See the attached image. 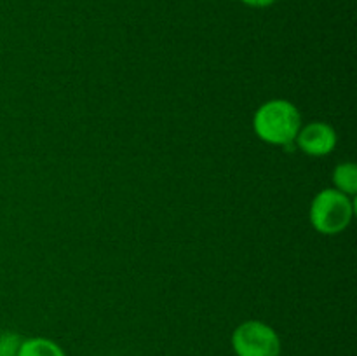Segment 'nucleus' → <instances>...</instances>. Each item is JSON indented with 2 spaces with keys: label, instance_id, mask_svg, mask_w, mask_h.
<instances>
[{
  "label": "nucleus",
  "instance_id": "obj_4",
  "mask_svg": "<svg viewBox=\"0 0 357 356\" xmlns=\"http://www.w3.org/2000/svg\"><path fill=\"white\" fill-rule=\"evenodd\" d=\"M295 145L312 157L328 156L337 147V131L328 122L314 121L302 126L295 138Z\"/></svg>",
  "mask_w": 357,
  "mask_h": 356
},
{
  "label": "nucleus",
  "instance_id": "obj_8",
  "mask_svg": "<svg viewBox=\"0 0 357 356\" xmlns=\"http://www.w3.org/2000/svg\"><path fill=\"white\" fill-rule=\"evenodd\" d=\"M241 2L246 3V6H250V7H258V9H261V7L272 6L275 0H241Z\"/></svg>",
  "mask_w": 357,
  "mask_h": 356
},
{
  "label": "nucleus",
  "instance_id": "obj_3",
  "mask_svg": "<svg viewBox=\"0 0 357 356\" xmlns=\"http://www.w3.org/2000/svg\"><path fill=\"white\" fill-rule=\"evenodd\" d=\"M232 349L237 356H281V339L271 325L248 320L234 330Z\"/></svg>",
  "mask_w": 357,
  "mask_h": 356
},
{
  "label": "nucleus",
  "instance_id": "obj_6",
  "mask_svg": "<svg viewBox=\"0 0 357 356\" xmlns=\"http://www.w3.org/2000/svg\"><path fill=\"white\" fill-rule=\"evenodd\" d=\"M335 188L344 192L349 198L357 194V166L354 163H340L333 171Z\"/></svg>",
  "mask_w": 357,
  "mask_h": 356
},
{
  "label": "nucleus",
  "instance_id": "obj_7",
  "mask_svg": "<svg viewBox=\"0 0 357 356\" xmlns=\"http://www.w3.org/2000/svg\"><path fill=\"white\" fill-rule=\"evenodd\" d=\"M21 342L23 339L16 332H2L0 334V356H17Z\"/></svg>",
  "mask_w": 357,
  "mask_h": 356
},
{
  "label": "nucleus",
  "instance_id": "obj_1",
  "mask_svg": "<svg viewBox=\"0 0 357 356\" xmlns=\"http://www.w3.org/2000/svg\"><path fill=\"white\" fill-rule=\"evenodd\" d=\"M302 128V114L288 100L265 101L253 115L255 135L271 145H291Z\"/></svg>",
  "mask_w": 357,
  "mask_h": 356
},
{
  "label": "nucleus",
  "instance_id": "obj_2",
  "mask_svg": "<svg viewBox=\"0 0 357 356\" xmlns=\"http://www.w3.org/2000/svg\"><path fill=\"white\" fill-rule=\"evenodd\" d=\"M354 216V199L337 188H323L310 202L309 220L317 232L337 236L344 232Z\"/></svg>",
  "mask_w": 357,
  "mask_h": 356
},
{
  "label": "nucleus",
  "instance_id": "obj_5",
  "mask_svg": "<svg viewBox=\"0 0 357 356\" xmlns=\"http://www.w3.org/2000/svg\"><path fill=\"white\" fill-rule=\"evenodd\" d=\"M17 356H66L58 342L47 337L23 339Z\"/></svg>",
  "mask_w": 357,
  "mask_h": 356
}]
</instances>
